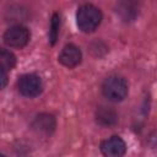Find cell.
<instances>
[{
    "label": "cell",
    "instance_id": "obj_1",
    "mask_svg": "<svg viewBox=\"0 0 157 157\" xmlns=\"http://www.w3.org/2000/svg\"><path fill=\"white\" fill-rule=\"evenodd\" d=\"M76 21L78 28L82 32H93L102 21V12L98 7L91 4H85L78 7L76 13Z\"/></svg>",
    "mask_w": 157,
    "mask_h": 157
},
{
    "label": "cell",
    "instance_id": "obj_2",
    "mask_svg": "<svg viewBox=\"0 0 157 157\" xmlns=\"http://www.w3.org/2000/svg\"><path fill=\"white\" fill-rule=\"evenodd\" d=\"M102 92L112 102H120L128 96V83L120 76H110L102 85Z\"/></svg>",
    "mask_w": 157,
    "mask_h": 157
},
{
    "label": "cell",
    "instance_id": "obj_3",
    "mask_svg": "<svg viewBox=\"0 0 157 157\" xmlns=\"http://www.w3.org/2000/svg\"><path fill=\"white\" fill-rule=\"evenodd\" d=\"M29 31L21 25H16L6 29L4 33V42L11 48H23L29 42Z\"/></svg>",
    "mask_w": 157,
    "mask_h": 157
},
{
    "label": "cell",
    "instance_id": "obj_4",
    "mask_svg": "<svg viewBox=\"0 0 157 157\" xmlns=\"http://www.w3.org/2000/svg\"><path fill=\"white\" fill-rule=\"evenodd\" d=\"M17 87L21 94L26 97H36L43 90V83L39 76L34 74H27L20 77Z\"/></svg>",
    "mask_w": 157,
    "mask_h": 157
},
{
    "label": "cell",
    "instance_id": "obj_5",
    "mask_svg": "<svg viewBox=\"0 0 157 157\" xmlns=\"http://www.w3.org/2000/svg\"><path fill=\"white\" fill-rule=\"evenodd\" d=\"M101 152L105 157H123L126 152L125 141L119 136H112L101 144Z\"/></svg>",
    "mask_w": 157,
    "mask_h": 157
},
{
    "label": "cell",
    "instance_id": "obj_6",
    "mask_svg": "<svg viewBox=\"0 0 157 157\" xmlns=\"http://www.w3.org/2000/svg\"><path fill=\"white\" fill-rule=\"evenodd\" d=\"M81 59H82L81 50L74 44L65 45L59 54V61L66 67H75L81 63Z\"/></svg>",
    "mask_w": 157,
    "mask_h": 157
},
{
    "label": "cell",
    "instance_id": "obj_7",
    "mask_svg": "<svg viewBox=\"0 0 157 157\" xmlns=\"http://www.w3.org/2000/svg\"><path fill=\"white\" fill-rule=\"evenodd\" d=\"M55 128V120L49 114H40L33 121V129L38 132L50 134Z\"/></svg>",
    "mask_w": 157,
    "mask_h": 157
},
{
    "label": "cell",
    "instance_id": "obj_8",
    "mask_svg": "<svg viewBox=\"0 0 157 157\" xmlns=\"http://www.w3.org/2000/svg\"><path fill=\"white\" fill-rule=\"evenodd\" d=\"M117 118L118 117H117L115 112L113 109H109V108H105V107H101L96 113L97 123H99L103 126L113 125L117 121Z\"/></svg>",
    "mask_w": 157,
    "mask_h": 157
},
{
    "label": "cell",
    "instance_id": "obj_9",
    "mask_svg": "<svg viewBox=\"0 0 157 157\" xmlns=\"http://www.w3.org/2000/svg\"><path fill=\"white\" fill-rule=\"evenodd\" d=\"M16 65V56L12 52L5 48H0V67L4 70H11Z\"/></svg>",
    "mask_w": 157,
    "mask_h": 157
},
{
    "label": "cell",
    "instance_id": "obj_10",
    "mask_svg": "<svg viewBox=\"0 0 157 157\" xmlns=\"http://www.w3.org/2000/svg\"><path fill=\"white\" fill-rule=\"evenodd\" d=\"M59 26H60V18L59 15L55 12L52 17V22H50V31H49V40L52 44H55L58 34H59Z\"/></svg>",
    "mask_w": 157,
    "mask_h": 157
},
{
    "label": "cell",
    "instance_id": "obj_11",
    "mask_svg": "<svg viewBox=\"0 0 157 157\" xmlns=\"http://www.w3.org/2000/svg\"><path fill=\"white\" fill-rule=\"evenodd\" d=\"M130 9H131V4H129V2H123L119 6L118 12L120 13V16L125 21H130V20H132L136 16V12L137 11L136 10H130Z\"/></svg>",
    "mask_w": 157,
    "mask_h": 157
},
{
    "label": "cell",
    "instance_id": "obj_12",
    "mask_svg": "<svg viewBox=\"0 0 157 157\" xmlns=\"http://www.w3.org/2000/svg\"><path fill=\"white\" fill-rule=\"evenodd\" d=\"M7 85V72L6 70L0 67V90H2Z\"/></svg>",
    "mask_w": 157,
    "mask_h": 157
},
{
    "label": "cell",
    "instance_id": "obj_13",
    "mask_svg": "<svg viewBox=\"0 0 157 157\" xmlns=\"http://www.w3.org/2000/svg\"><path fill=\"white\" fill-rule=\"evenodd\" d=\"M0 157H5V156H4V155H0Z\"/></svg>",
    "mask_w": 157,
    "mask_h": 157
}]
</instances>
